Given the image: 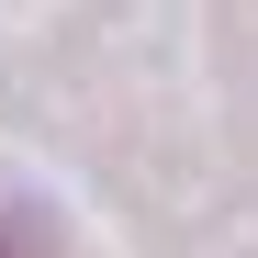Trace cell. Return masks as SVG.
Instances as JSON below:
<instances>
[{"label": "cell", "instance_id": "1", "mask_svg": "<svg viewBox=\"0 0 258 258\" xmlns=\"http://www.w3.org/2000/svg\"><path fill=\"white\" fill-rule=\"evenodd\" d=\"M0 258H45V247H34V236H23V225H0Z\"/></svg>", "mask_w": 258, "mask_h": 258}]
</instances>
